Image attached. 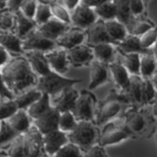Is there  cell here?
Here are the masks:
<instances>
[{
  "label": "cell",
  "mask_w": 157,
  "mask_h": 157,
  "mask_svg": "<svg viewBox=\"0 0 157 157\" xmlns=\"http://www.w3.org/2000/svg\"><path fill=\"white\" fill-rule=\"evenodd\" d=\"M1 78L2 82L17 96L36 86L38 76L33 71L25 55H19L13 57L6 65L1 67Z\"/></svg>",
  "instance_id": "obj_1"
},
{
  "label": "cell",
  "mask_w": 157,
  "mask_h": 157,
  "mask_svg": "<svg viewBox=\"0 0 157 157\" xmlns=\"http://www.w3.org/2000/svg\"><path fill=\"white\" fill-rule=\"evenodd\" d=\"M69 141L86 151L98 141V130L92 121H78L77 127L68 134Z\"/></svg>",
  "instance_id": "obj_2"
},
{
  "label": "cell",
  "mask_w": 157,
  "mask_h": 157,
  "mask_svg": "<svg viewBox=\"0 0 157 157\" xmlns=\"http://www.w3.org/2000/svg\"><path fill=\"white\" fill-rule=\"evenodd\" d=\"M78 82H81V80L65 78L63 75L51 71L45 76L38 77L36 87L42 93H47L50 96H54L66 87L74 86Z\"/></svg>",
  "instance_id": "obj_3"
},
{
  "label": "cell",
  "mask_w": 157,
  "mask_h": 157,
  "mask_svg": "<svg viewBox=\"0 0 157 157\" xmlns=\"http://www.w3.org/2000/svg\"><path fill=\"white\" fill-rule=\"evenodd\" d=\"M95 96L90 90L80 92L76 104L74 106L73 114L78 121H93L95 118Z\"/></svg>",
  "instance_id": "obj_4"
},
{
  "label": "cell",
  "mask_w": 157,
  "mask_h": 157,
  "mask_svg": "<svg viewBox=\"0 0 157 157\" xmlns=\"http://www.w3.org/2000/svg\"><path fill=\"white\" fill-rule=\"evenodd\" d=\"M58 48L56 41L48 39L40 34L37 29H33L27 36L23 38V49L27 51H40L47 53Z\"/></svg>",
  "instance_id": "obj_5"
},
{
  "label": "cell",
  "mask_w": 157,
  "mask_h": 157,
  "mask_svg": "<svg viewBox=\"0 0 157 157\" xmlns=\"http://www.w3.org/2000/svg\"><path fill=\"white\" fill-rule=\"evenodd\" d=\"M24 140L27 157H43V154H46L43 135L34 125L24 134Z\"/></svg>",
  "instance_id": "obj_6"
},
{
  "label": "cell",
  "mask_w": 157,
  "mask_h": 157,
  "mask_svg": "<svg viewBox=\"0 0 157 157\" xmlns=\"http://www.w3.org/2000/svg\"><path fill=\"white\" fill-rule=\"evenodd\" d=\"M130 135L131 132L127 130L125 125L117 126L113 123H107V125L104 127L101 132V136L98 139L97 144L103 147L107 145H113L127 140Z\"/></svg>",
  "instance_id": "obj_7"
},
{
  "label": "cell",
  "mask_w": 157,
  "mask_h": 157,
  "mask_svg": "<svg viewBox=\"0 0 157 157\" xmlns=\"http://www.w3.org/2000/svg\"><path fill=\"white\" fill-rule=\"evenodd\" d=\"M67 54L70 65L75 68L90 66L92 61L94 60L93 49L88 44H81L70 50H67Z\"/></svg>",
  "instance_id": "obj_8"
},
{
  "label": "cell",
  "mask_w": 157,
  "mask_h": 157,
  "mask_svg": "<svg viewBox=\"0 0 157 157\" xmlns=\"http://www.w3.org/2000/svg\"><path fill=\"white\" fill-rule=\"evenodd\" d=\"M121 101L118 97H112L105 100L95 113V124L98 126L109 123L118 116L121 111Z\"/></svg>",
  "instance_id": "obj_9"
},
{
  "label": "cell",
  "mask_w": 157,
  "mask_h": 157,
  "mask_svg": "<svg viewBox=\"0 0 157 157\" xmlns=\"http://www.w3.org/2000/svg\"><path fill=\"white\" fill-rule=\"evenodd\" d=\"M80 92L74 86L66 87L58 94L51 96V105L61 113L73 111Z\"/></svg>",
  "instance_id": "obj_10"
},
{
  "label": "cell",
  "mask_w": 157,
  "mask_h": 157,
  "mask_svg": "<svg viewBox=\"0 0 157 157\" xmlns=\"http://www.w3.org/2000/svg\"><path fill=\"white\" fill-rule=\"evenodd\" d=\"M71 19L74 27L86 31L97 21L98 17L93 8L80 4L71 12Z\"/></svg>",
  "instance_id": "obj_11"
},
{
  "label": "cell",
  "mask_w": 157,
  "mask_h": 157,
  "mask_svg": "<svg viewBox=\"0 0 157 157\" xmlns=\"http://www.w3.org/2000/svg\"><path fill=\"white\" fill-rule=\"evenodd\" d=\"M60 116L61 112L51 106L50 109L46 111L43 115H41L37 119L33 120V125L36 126L42 135H45L47 132L59 129Z\"/></svg>",
  "instance_id": "obj_12"
},
{
  "label": "cell",
  "mask_w": 157,
  "mask_h": 157,
  "mask_svg": "<svg viewBox=\"0 0 157 157\" xmlns=\"http://www.w3.org/2000/svg\"><path fill=\"white\" fill-rule=\"evenodd\" d=\"M85 40H86V31L75 27L70 28L67 32L64 33L56 40V43L58 47L65 49V50H70L74 47L83 44Z\"/></svg>",
  "instance_id": "obj_13"
},
{
  "label": "cell",
  "mask_w": 157,
  "mask_h": 157,
  "mask_svg": "<svg viewBox=\"0 0 157 157\" xmlns=\"http://www.w3.org/2000/svg\"><path fill=\"white\" fill-rule=\"evenodd\" d=\"M45 55L51 71L56 72L60 75H64L69 71L71 65L68 59L67 50L58 47L52 51L45 53Z\"/></svg>",
  "instance_id": "obj_14"
},
{
  "label": "cell",
  "mask_w": 157,
  "mask_h": 157,
  "mask_svg": "<svg viewBox=\"0 0 157 157\" xmlns=\"http://www.w3.org/2000/svg\"><path fill=\"white\" fill-rule=\"evenodd\" d=\"M86 44L90 46L96 45L100 43H112V40L106 31L105 22L98 19L97 21L86 29Z\"/></svg>",
  "instance_id": "obj_15"
},
{
  "label": "cell",
  "mask_w": 157,
  "mask_h": 157,
  "mask_svg": "<svg viewBox=\"0 0 157 157\" xmlns=\"http://www.w3.org/2000/svg\"><path fill=\"white\" fill-rule=\"evenodd\" d=\"M43 141L47 156L53 157L62 146L69 142L68 134L58 129L43 135Z\"/></svg>",
  "instance_id": "obj_16"
},
{
  "label": "cell",
  "mask_w": 157,
  "mask_h": 157,
  "mask_svg": "<svg viewBox=\"0 0 157 157\" xmlns=\"http://www.w3.org/2000/svg\"><path fill=\"white\" fill-rule=\"evenodd\" d=\"M70 28H71L70 25H67L53 17L48 22L37 26L36 29L43 36H45L48 39H51V40L56 41Z\"/></svg>",
  "instance_id": "obj_17"
},
{
  "label": "cell",
  "mask_w": 157,
  "mask_h": 157,
  "mask_svg": "<svg viewBox=\"0 0 157 157\" xmlns=\"http://www.w3.org/2000/svg\"><path fill=\"white\" fill-rule=\"evenodd\" d=\"M90 67V83H88L87 90H93L108 81L109 69H108L107 64L95 60V59L92 61Z\"/></svg>",
  "instance_id": "obj_18"
},
{
  "label": "cell",
  "mask_w": 157,
  "mask_h": 157,
  "mask_svg": "<svg viewBox=\"0 0 157 157\" xmlns=\"http://www.w3.org/2000/svg\"><path fill=\"white\" fill-rule=\"evenodd\" d=\"M141 82L142 78L140 76L131 75L130 85L127 90L121 91V95L118 96L119 100L127 103L141 104Z\"/></svg>",
  "instance_id": "obj_19"
},
{
  "label": "cell",
  "mask_w": 157,
  "mask_h": 157,
  "mask_svg": "<svg viewBox=\"0 0 157 157\" xmlns=\"http://www.w3.org/2000/svg\"><path fill=\"white\" fill-rule=\"evenodd\" d=\"M25 57L31 65L33 71L38 77H43L51 72L50 66L47 61L46 55L44 52L40 51H27L24 53Z\"/></svg>",
  "instance_id": "obj_20"
},
{
  "label": "cell",
  "mask_w": 157,
  "mask_h": 157,
  "mask_svg": "<svg viewBox=\"0 0 157 157\" xmlns=\"http://www.w3.org/2000/svg\"><path fill=\"white\" fill-rule=\"evenodd\" d=\"M118 51L121 53H139L140 55L144 54H152V49L144 48L141 45L140 36H134V34L129 33L128 36L123 39L122 41L116 45Z\"/></svg>",
  "instance_id": "obj_21"
},
{
  "label": "cell",
  "mask_w": 157,
  "mask_h": 157,
  "mask_svg": "<svg viewBox=\"0 0 157 157\" xmlns=\"http://www.w3.org/2000/svg\"><path fill=\"white\" fill-rule=\"evenodd\" d=\"M108 69H109V72L115 82L116 86L119 87L121 91L127 90L130 85L131 75L127 69L123 66V64L116 60L108 64Z\"/></svg>",
  "instance_id": "obj_22"
},
{
  "label": "cell",
  "mask_w": 157,
  "mask_h": 157,
  "mask_svg": "<svg viewBox=\"0 0 157 157\" xmlns=\"http://www.w3.org/2000/svg\"><path fill=\"white\" fill-rule=\"evenodd\" d=\"M0 44L10 53L16 54V56L24 55L23 49V39L20 38L13 32H3L0 31Z\"/></svg>",
  "instance_id": "obj_23"
},
{
  "label": "cell",
  "mask_w": 157,
  "mask_h": 157,
  "mask_svg": "<svg viewBox=\"0 0 157 157\" xmlns=\"http://www.w3.org/2000/svg\"><path fill=\"white\" fill-rule=\"evenodd\" d=\"M6 121L20 135H24L33 126L32 118L28 114L27 110L24 109H20L16 114L13 115L11 118H9Z\"/></svg>",
  "instance_id": "obj_24"
},
{
  "label": "cell",
  "mask_w": 157,
  "mask_h": 157,
  "mask_svg": "<svg viewBox=\"0 0 157 157\" xmlns=\"http://www.w3.org/2000/svg\"><path fill=\"white\" fill-rule=\"evenodd\" d=\"M93 49V54H94V59L98 60L102 63L110 64L112 62L116 61V53L118 50H116V45L112 43H100L96 45L91 46Z\"/></svg>",
  "instance_id": "obj_25"
},
{
  "label": "cell",
  "mask_w": 157,
  "mask_h": 157,
  "mask_svg": "<svg viewBox=\"0 0 157 157\" xmlns=\"http://www.w3.org/2000/svg\"><path fill=\"white\" fill-rule=\"evenodd\" d=\"M15 15H16V24H15L13 33H15L20 38L23 39L33 29H36L37 25L34 20L26 17L20 10L15 13Z\"/></svg>",
  "instance_id": "obj_26"
},
{
  "label": "cell",
  "mask_w": 157,
  "mask_h": 157,
  "mask_svg": "<svg viewBox=\"0 0 157 157\" xmlns=\"http://www.w3.org/2000/svg\"><path fill=\"white\" fill-rule=\"evenodd\" d=\"M105 27H106V31L108 34H109V36L114 45H117L118 43L122 41L123 39L129 34L127 27L117 19L106 21Z\"/></svg>",
  "instance_id": "obj_27"
},
{
  "label": "cell",
  "mask_w": 157,
  "mask_h": 157,
  "mask_svg": "<svg viewBox=\"0 0 157 157\" xmlns=\"http://www.w3.org/2000/svg\"><path fill=\"white\" fill-rule=\"evenodd\" d=\"M51 106V96L47 93H42V96L33 105L29 106L27 109V112L33 121L48 111Z\"/></svg>",
  "instance_id": "obj_28"
},
{
  "label": "cell",
  "mask_w": 157,
  "mask_h": 157,
  "mask_svg": "<svg viewBox=\"0 0 157 157\" xmlns=\"http://www.w3.org/2000/svg\"><path fill=\"white\" fill-rule=\"evenodd\" d=\"M41 96H42V92L34 86L22 92L21 94L17 95L15 100H16L20 109L27 110L29 106L33 105L34 102H36Z\"/></svg>",
  "instance_id": "obj_29"
},
{
  "label": "cell",
  "mask_w": 157,
  "mask_h": 157,
  "mask_svg": "<svg viewBox=\"0 0 157 157\" xmlns=\"http://www.w3.org/2000/svg\"><path fill=\"white\" fill-rule=\"evenodd\" d=\"M118 50V49H117ZM120 53L119 62L123 64L130 75H136L140 76V54L139 53Z\"/></svg>",
  "instance_id": "obj_30"
},
{
  "label": "cell",
  "mask_w": 157,
  "mask_h": 157,
  "mask_svg": "<svg viewBox=\"0 0 157 157\" xmlns=\"http://www.w3.org/2000/svg\"><path fill=\"white\" fill-rule=\"evenodd\" d=\"M124 125L131 134L132 132L139 134V132H140L144 130L145 120H144V116H142L141 114H140L139 112L132 111V112L127 114Z\"/></svg>",
  "instance_id": "obj_31"
},
{
  "label": "cell",
  "mask_w": 157,
  "mask_h": 157,
  "mask_svg": "<svg viewBox=\"0 0 157 157\" xmlns=\"http://www.w3.org/2000/svg\"><path fill=\"white\" fill-rule=\"evenodd\" d=\"M157 70V61L152 54L140 55V76L142 78H151Z\"/></svg>",
  "instance_id": "obj_32"
},
{
  "label": "cell",
  "mask_w": 157,
  "mask_h": 157,
  "mask_svg": "<svg viewBox=\"0 0 157 157\" xmlns=\"http://www.w3.org/2000/svg\"><path fill=\"white\" fill-rule=\"evenodd\" d=\"M94 11L98 19L103 20L104 22L117 19V8L113 0H109L99 5L98 7L94 8Z\"/></svg>",
  "instance_id": "obj_33"
},
{
  "label": "cell",
  "mask_w": 157,
  "mask_h": 157,
  "mask_svg": "<svg viewBox=\"0 0 157 157\" xmlns=\"http://www.w3.org/2000/svg\"><path fill=\"white\" fill-rule=\"evenodd\" d=\"M117 8V20H119L128 28V26L132 21L131 10H130V1L131 0H113Z\"/></svg>",
  "instance_id": "obj_34"
},
{
  "label": "cell",
  "mask_w": 157,
  "mask_h": 157,
  "mask_svg": "<svg viewBox=\"0 0 157 157\" xmlns=\"http://www.w3.org/2000/svg\"><path fill=\"white\" fill-rule=\"evenodd\" d=\"M155 27L148 20L141 19L140 18H134L131 24L128 26V32L131 34H134L136 36H140L141 34H144L145 32H147L151 28Z\"/></svg>",
  "instance_id": "obj_35"
},
{
  "label": "cell",
  "mask_w": 157,
  "mask_h": 157,
  "mask_svg": "<svg viewBox=\"0 0 157 157\" xmlns=\"http://www.w3.org/2000/svg\"><path fill=\"white\" fill-rule=\"evenodd\" d=\"M8 157H27L24 135H20L7 145V150H2Z\"/></svg>",
  "instance_id": "obj_36"
},
{
  "label": "cell",
  "mask_w": 157,
  "mask_h": 157,
  "mask_svg": "<svg viewBox=\"0 0 157 157\" xmlns=\"http://www.w3.org/2000/svg\"><path fill=\"white\" fill-rule=\"evenodd\" d=\"M157 91L151 78H142L141 82V104H148L155 101Z\"/></svg>",
  "instance_id": "obj_37"
},
{
  "label": "cell",
  "mask_w": 157,
  "mask_h": 157,
  "mask_svg": "<svg viewBox=\"0 0 157 157\" xmlns=\"http://www.w3.org/2000/svg\"><path fill=\"white\" fill-rule=\"evenodd\" d=\"M78 121L76 119L75 115L72 111L61 113L60 120H59V130L69 134L77 127Z\"/></svg>",
  "instance_id": "obj_38"
},
{
  "label": "cell",
  "mask_w": 157,
  "mask_h": 157,
  "mask_svg": "<svg viewBox=\"0 0 157 157\" xmlns=\"http://www.w3.org/2000/svg\"><path fill=\"white\" fill-rule=\"evenodd\" d=\"M16 24V15L14 12L5 9L0 14V31L13 32Z\"/></svg>",
  "instance_id": "obj_39"
},
{
  "label": "cell",
  "mask_w": 157,
  "mask_h": 157,
  "mask_svg": "<svg viewBox=\"0 0 157 157\" xmlns=\"http://www.w3.org/2000/svg\"><path fill=\"white\" fill-rule=\"evenodd\" d=\"M83 152L80 146L69 141L59 149L53 157H82Z\"/></svg>",
  "instance_id": "obj_40"
},
{
  "label": "cell",
  "mask_w": 157,
  "mask_h": 157,
  "mask_svg": "<svg viewBox=\"0 0 157 157\" xmlns=\"http://www.w3.org/2000/svg\"><path fill=\"white\" fill-rule=\"evenodd\" d=\"M1 125V146L8 145L10 142H12L17 136H20V134L15 131L13 128L10 126L9 123L6 120H1L0 122Z\"/></svg>",
  "instance_id": "obj_41"
},
{
  "label": "cell",
  "mask_w": 157,
  "mask_h": 157,
  "mask_svg": "<svg viewBox=\"0 0 157 157\" xmlns=\"http://www.w3.org/2000/svg\"><path fill=\"white\" fill-rule=\"evenodd\" d=\"M52 18H53V15H52L50 4L38 2L36 13V16H34V21H36L37 26L48 22L49 20Z\"/></svg>",
  "instance_id": "obj_42"
},
{
  "label": "cell",
  "mask_w": 157,
  "mask_h": 157,
  "mask_svg": "<svg viewBox=\"0 0 157 157\" xmlns=\"http://www.w3.org/2000/svg\"><path fill=\"white\" fill-rule=\"evenodd\" d=\"M50 6H51V11H52V15L54 18L58 19L59 21H61L67 25L72 24L71 13L67 8H65L63 5L58 3L57 1L50 4Z\"/></svg>",
  "instance_id": "obj_43"
},
{
  "label": "cell",
  "mask_w": 157,
  "mask_h": 157,
  "mask_svg": "<svg viewBox=\"0 0 157 157\" xmlns=\"http://www.w3.org/2000/svg\"><path fill=\"white\" fill-rule=\"evenodd\" d=\"M20 110V108L15 99L1 100L0 101V113L1 120H8Z\"/></svg>",
  "instance_id": "obj_44"
},
{
  "label": "cell",
  "mask_w": 157,
  "mask_h": 157,
  "mask_svg": "<svg viewBox=\"0 0 157 157\" xmlns=\"http://www.w3.org/2000/svg\"><path fill=\"white\" fill-rule=\"evenodd\" d=\"M140 40L141 45L144 48L152 49L155 42L157 41V28L156 27L151 28L144 34H141L140 36Z\"/></svg>",
  "instance_id": "obj_45"
},
{
  "label": "cell",
  "mask_w": 157,
  "mask_h": 157,
  "mask_svg": "<svg viewBox=\"0 0 157 157\" xmlns=\"http://www.w3.org/2000/svg\"><path fill=\"white\" fill-rule=\"evenodd\" d=\"M37 6H38L37 0H24L21 7H20V11L26 17L34 20Z\"/></svg>",
  "instance_id": "obj_46"
},
{
  "label": "cell",
  "mask_w": 157,
  "mask_h": 157,
  "mask_svg": "<svg viewBox=\"0 0 157 157\" xmlns=\"http://www.w3.org/2000/svg\"><path fill=\"white\" fill-rule=\"evenodd\" d=\"M145 5L144 0H131L130 1V10L132 18H140L144 14Z\"/></svg>",
  "instance_id": "obj_47"
},
{
  "label": "cell",
  "mask_w": 157,
  "mask_h": 157,
  "mask_svg": "<svg viewBox=\"0 0 157 157\" xmlns=\"http://www.w3.org/2000/svg\"><path fill=\"white\" fill-rule=\"evenodd\" d=\"M82 157H108L104 147L100 144H94L83 153Z\"/></svg>",
  "instance_id": "obj_48"
},
{
  "label": "cell",
  "mask_w": 157,
  "mask_h": 157,
  "mask_svg": "<svg viewBox=\"0 0 157 157\" xmlns=\"http://www.w3.org/2000/svg\"><path fill=\"white\" fill-rule=\"evenodd\" d=\"M57 2L63 5L70 12H72L73 10H75L81 4V0H58Z\"/></svg>",
  "instance_id": "obj_49"
},
{
  "label": "cell",
  "mask_w": 157,
  "mask_h": 157,
  "mask_svg": "<svg viewBox=\"0 0 157 157\" xmlns=\"http://www.w3.org/2000/svg\"><path fill=\"white\" fill-rule=\"evenodd\" d=\"M16 95L15 93L10 90V88L2 82V90H1V100H11L15 99Z\"/></svg>",
  "instance_id": "obj_50"
},
{
  "label": "cell",
  "mask_w": 157,
  "mask_h": 157,
  "mask_svg": "<svg viewBox=\"0 0 157 157\" xmlns=\"http://www.w3.org/2000/svg\"><path fill=\"white\" fill-rule=\"evenodd\" d=\"M0 52H1V60H0V66L3 67L11 60V53L8 50H6L4 47H0Z\"/></svg>",
  "instance_id": "obj_51"
},
{
  "label": "cell",
  "mask_w": 157,
  "mask_h": 157,
  "mask_svg": "<svg viewBox=\"0 0 157 157\" xmlns=\"http://www.w3.org/2000/svg\"><path fill=\"white\" fill-rule=\"evenodd\" d=\"M23 1L24 0H8L7 9L14 13H16L20 10V7H21Z\"/></svg>",
  "instance_id": "obj_52"
},
{
  "label": "cell",
  "mask_w": 157,
  "mask_h": 157,
  "mask_svg": "<svg viewBox=\"0 0 157 157\" xmlns=\"http://www.w3.org/2000/svg\"><path fill=\"white\" fill-rule=\"evenodd\" d=\"M106 1H109V0H81V4L94 9Z\"/></svg>",
  "instance_id": "obj_53"
},
{
  "label": "cell",
  "mask_w": 157,
  "mask_h": 157,
  "mask_svg": "<svg viewBox=\"0 0 157 157\" xmlns=\"http://www.w3.org/2000/svg\"><path fill=\"white\" fill-rule=\"evenodd\" d=\"M7 4H8V0H0V9H1V11L7 9Z\"/></svg>",
  "instance_id": "obj_54"
},
{
  "label": "cell",
  "mask_w": 157,
  "mask_h": 157,
  "mask_svg": "<svg viewBox=\"0 0 157 157\" xmlns=\"http://www.w3.org/2000/svg\"><path fill=\"white\" fill-rule=\"evenodd\" d=\"M151 81H152V82H153L154 87H155V90H156V91H157V70L155 71L154 75L152 76V78H151Z\"/></svg>",
  "instance_id": "obj_55"
},
{
  "label": "cell",
  "mask_w": 157,
  "mask_h": 157,
  "mask_svg": "<svg viewBox=\"0 0 157 157\" xmlns=\"http://www.w3.org/2000/svg\"><path fill=\"white\" fill-rule=\"evenodd\" d=\"M152 114L154 117H157V98L153 102V105H152Z\"/></svg>",
  "instance_id": "obj_56"
},
{
  "label": "cell",
  "mask_w": 157,
  "mask_h": 157,
  "mask_svg": "<svg viewBox=\"0 0 157 157\" xmlns=\"http://www.w3.org/2000/svg\"><path fill=\"white\" fill-rule=\"evenodd\" d=\"M152 55L154 56L155 60L157 61V41L155 42V44L153 45V47H152Z\"/></svg>",
  "instance_id": "obj_57"
},
{
  "label": "cell",
  "mask_w": 157,
  "mask_h": 157,
  "mask_svg": "<svg viewBox=\"0 0 157 157\" xmlns=\"http://www.w3.org/2000/svg\"><path fill=\"white\" fill-rule=\"evenodd\" d=\"M38 2L45 3V4H52L54 2H56V0H37Z\"/></svg>",
  "instance_id": "obj_58"
},
{
  "label": "cell",
  "mask_w": 157,
  "mask_h": 157,
  "mask_svg": "<svg viewBox=\"0 0 157 157\" xmlns=\"http://www.w3.org/2000/svg\"><path fill=\"white\" fill-rule=\"evenodd\" d=\"M0 157H8V156L6 155V153H5V152L1 151V155H0Z\"/></svg>",
  "instance_id": "obj_59"
},
{
  "label": "cell",
  "mask_w": 157,
  "mask_h": 157,
  "mask_svg": "<svg viewBox=\"0 0 157 157\" xmlns=\"http://www.w3.org/2000/svg\"><path fill=\"white\" fill-rule=\"evenodd\" d=\"M156 144H157V135H156Z\"/></svg>",
  "instance_id": "obj_60"
},
{
  "label": "cell",
  "mask_w": 157,
  "mask_h": 157,
  "mask_svg": "<svg viewBox=\"0 0 157 157\" xmlns=\"http://www.w3.org/2000/svg\"><path fill=\"white\" fill-rule=\"evenodd\" d=\"M144 1H147V0H144Z\"/></svg>",
  "instance_id": "obj_61"
}]
</instances>
